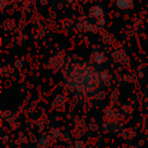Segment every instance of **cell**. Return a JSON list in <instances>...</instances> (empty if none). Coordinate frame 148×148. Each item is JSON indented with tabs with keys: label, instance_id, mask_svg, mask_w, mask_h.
<instances>
[{
	"label": "cell",
	"instance_id": "7a4b0ae2",
	"mask_svg": "<svg viewBox=\"0 0 148 148\" xmlns=\"http://www.w3.org/2000/svg\"><path fill=\"white\" fill-rule=\"evenodd\" d=\"M112 59L114 62L120 64V65H127L130 62V57L127 56L126 51L123 49H117L116 51L112 52Z\"/></svg>",
	"mask_w": 148,
	"mask_h": 148
},
{
	"label": "cell",
	"instance_id": "3957f363",
	"mask_svg": "<svg viewBox=\"0 0 148 148\" xmlns=\"http://www.w3.org/2000/svg\"><path fill=\"white\" fill-rule=\"evenodd\" d=\"M88 16L91 18L98 20V18L104 16V10L99 5H94L88 9Z\"/></svg>",
	"mask_w": 148,
	"mask_h": 148
},
{
	"label": "cell",
	"instance_id": "7c38bea8",
	"mask_svg": "<svg viewBox=\"0 0 148 148\" xmlns=\"http://www.w3.org/2000/svg\"><path fill=\"white\" fill-rule=\"evenodd\" d=\"M38 146H39V148H46V147H49L50 145H49V140H47V138L46 136H43V138H40L39 139V141H38Z\"/></svg>",
	"mask_w": 148,
	"mask_h": 148
},
{
	"label": "cell",
	"instance_id": "277c9868",
	"mask_svg": "<svg viewBox=\"0 0 148 148\" xmlns=\"http://www.w3.org/2000/svg\"><path fill=\"white\" fill-rule=\"evenodd\" d=\"M90 60L91 62H95L97 65H101V64H104L106 61V56L104 52L97 50V51H92L91 54H90Z\"/></svg>",
	"mask_w": 148,
	"mask_h": 148
},
{
	"label": "cell",
	"instance_id": "5bb4252c",
	"mask_svg": "<svg viewBox=\"0 0 148 148\" xmlns=\"http://www.w3.org/2000/svg\"><path fill=\"white\" fill-rule=\"evenodd\" d=\"M74 147L75 148H84V141L83 140H75Z\"/></svg>",
	"mask_w": 148,
	"mask_h": 148
},
{
	"label": "cell",
	"instance_id": "ba28073f",
	"mask_svg": "<svg viewBox=\"0 0 148 148\" xmlns=\"http://www.w3.org/2000/svg\"><path fill=\"white\" fill-rule=\"evenodd\" d=\"M101 77H102L103 84H105V86H109L112 82V74L108 69H104L101 72Z\"/></svg>",
	"mask_w": 148,
	"mask_h": 148
},
{
	"label": "cell",
	"instance_id": "5b68a950",
	"mask_svg": "<svg viewBox=\"0 0 148 148\" xmlns=\"http://www.w3.org/2000/svg\"><path fill=\"white\" fill-rule=\"evenodd\" d=\"M116 6L123 10L132 9L134 7V0H116Z\"/></svg>",
	"mask_w": 148,
	"mask_h": 148
},
{
	"label": "cell",
	"instance_id": "8992f818",
	"mask_svg": "<svg viewBox=\"0 0 148 148\" xmlns=\"http://www.w3.org/2000/svg\"><path fill=\"white\" fill-rule=\"evenodd\" d=\"M77 28H80L81 30H83L84 32H91L94 31V24L87 20H83V21H80L77 22Z\"/></svg>",
	"mask_w": 148,
	"mask_h": 148
},
{
	"label": "cell",
	"instance_id": "e0dca14e",
	"mask_svg": "<svg viewBox=\"0 0 148 148\" xmlns=\"http://www.w3.org/2000/svg\"><path fill=\"white\" fill-rule=\"evenodd\" d=\"M40 2H42V5H46L47 3V0H40Z\"/></svg>",
	"mask_w": 148,
	"mask_h": 148
},
{
	"label": "cell",
	"instance_id": "52a82bcc",
	"mask_svg": "<svg viewBox=\"0 0 148 148\" xmlns=\"http://www.w3.org/2000/svg\"><path fill=\"white\" fill-rule=\"evenodd\" d=\"M104 113H105V117L108 119H110V120H118V118H119V113L114 109H112L110 106L104 110Z\"/></svg>",
	"mask_w": 148,
	"mask_h": 148
},
{
	"label": "cell",
	"instance_id": "9c48e42d",
	"mask_svg": "<svg viewBox=\"0 0 148 148\" xmlns=\"http://www.w3.org/2000/svg\"><path fill=\"white\" fill-rule=\"evenodd\" d=\"M105 128H109L111 132H117V131H120L123 126H121V123H118L117 120H111V123L106 124Z\"/></svg>",
	"mask_w": 148,
	"mask_h": 148
},
{
	"label": "cell",
	"instance_id": "6da1fadb",
	"mask_svg": "<svg viewBox=\"0 0 148 148\" xmlns=\"http://www.w3.org/2000/svg\"><path fill=\"white\" fill-rule=\"evenodd\" d=\"M64 81L71 91L79 94H95L99 90L102 82L101 73L94 66L76 62L64 71Z\"/></svg>",
	"mask_w": 148,
	"mask_h": 148
},
{
	"label": "cell",
	"instance_id": "30bf717a",
	"mask_svg": "<svg viewBox=\"0 0 148 148\" xmlns=\"http://www.w3.org/2000/svg\"><path fill=\"white\" fill-rule=\"evenodd\" d=\"M121 136L124 138V139H133L134 136H135V131L133 130V128H125V130H123V132H121Z\"/></svg>",
	"mask_w": 148,
	"mask_h": 148
},
{
	"label": "cell",
	"instance_id": "4fadbf2b",
	"mask_svg": "<svg viewBox=\"0 0 148 148\" xmlns=\"http://www.w3.org/2000/svg\"><path fill=\"white\" fill-rule=\"evenodd\" d=\"M103 40H104V43H106V44H110V43H112V40H113V37H112V35H110V34L105 32V34L103 35Z\"/></svg>",
	"mask_w": 148,
	"mask_h": 148
},
{
	"label": "cell",
	"instance_id": "8fae6325",
	"mask_svg": "<svg viewBox=\"0 0 148 148\" xmlns=\"http://www.w3.org/2000/svg\"><path fill=\"white\" fill-rule=\"evenodd\" d=\"M65 102H66V98H64L62 95H59V96H57V97L54 98L52 105H53V106H62Z\"/></svg>",
	"mask_w": 148,
	"mask_h": 148
},
{
	"label": "cell",
	"instance_id": "2e32d148",
	"mask_svg": "<svg viewBox=\"0 0 148 148\" xmlns=\"http://www.w3.org/2000/svg\"><path fill=\"white\" fill-rule=\"evenodd\" d=\"M17 60H18V59H16V61H15V66L18 67V68H21V67H22V61H21V60L17 61Z\"/></svg>",
	"mask_w": 148,
	"mask_h": 148
},
{
	"label": "cell",
	"instance_id": "9a60e30c",
	"mask_svg": "<svg viewBox=\"0 0 148 148\" xmlns=\"http://www.w3.org/2000/svg\"><path fill=\"white\" fill-rule=\"evenodd\" d=\"M124 80H125L126 82H134V81H135L134 76H133V75H130V74L124 75Z\"/></svg>",
	"mask_w": 148,
	"mask_h": 148
}]
</instances>
